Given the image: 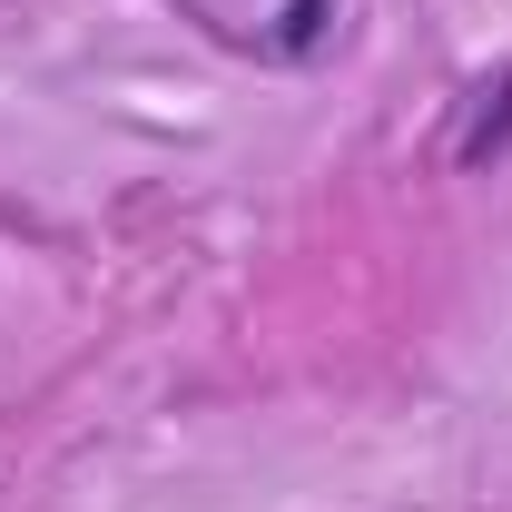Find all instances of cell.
<instances>
[{
	"label": "cell",
	"instance_id": "cell-1",
	"mask_svg": "<svg viewBox=\"0 0 512 512\" xmlns=\"http://www.w3.org/2000/svg\"><path fill=\"white\" fill-rule=\"evenodd\" d=\"M503 148H512V69H503V89H483V109H473V128L453 138V158L483 168V158H503Z\"/></svg>",
	"mask_w": 512,
	"mask_h": 512
},
{
	"label": "cell",
	"instance_id": "cell-2",
	"mask_svg": "<svg viewBox=\"0 0 512 512\" xmlns=\"http://www.w3.org/2000/svg\"><path fill=\"white\" fill-rule=\"evenodd\" d=\"M325 20H335V0H286V30H276V50H286V60H306V50L325 40Z\"/></svg>",
	"mask_w": 512,
	"mask_h": 512
}]
</instances>
